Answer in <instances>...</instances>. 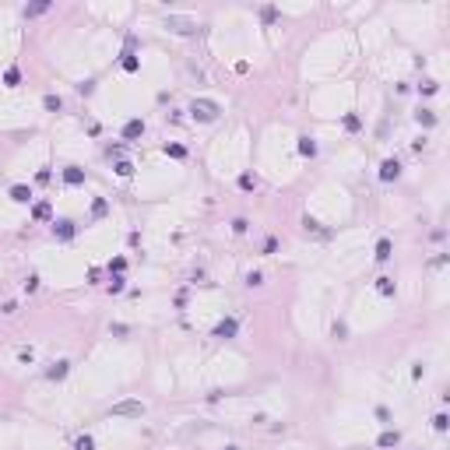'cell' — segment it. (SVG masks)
<instances>
[{
    "mask_svg": "<svg viewBox=\"0 0 450 450\" xmlns=\"http://www.w3.org/2000/svg\"><path fill=\"white\" fill-rule=\"evenodd\" d=\"M302 225H306V232H317V236H327V232L320 229V222H317V218H309V215L302 218Z\"/></svg>",
    "mask_w": 450,
    "mask_h": 450,
    "instance_id": "1f68e13d",
    "label": "cell"
},
{
    "mask_svg": "<svg viewBox=\"0 0 450 450\" xmlns=\"http://www.w3.org/2000/svg\"><path fill=\"white\" fill-rule=\"evenodd\" d=\"M275 250H278V239H275V236H267V239L260 243V253H264V257H271Z\"/></svg>",
    "mask_w": 450,
    "mask_h": 450,
    "instance_id": "f546056e",
    "label": "cell"
},
{
    "mask_svg": "<svg viewBox=\"0 0 450 450\" xmlns=\"http://www.w3.org/2000/svg\"><path fill=\"white\" fill-rule=\"evenodd\" d=\"M123 289H127V278H123V275H109V292H113V296H120Z\"/></svg>",
    "mask_w": 450,
    "mask_h": 450,
    "instance_id": "d4e9b609",
    "label": "cell"
},
{
    "mask_svg": "<svg viewBox=\"0 0 450 450\" xmlns=\"http://www.w3.org/2000/svg\"><path fill=\"white\" fill-rule=\"evenodd\" d=\"M50 11V0H39V4H28L25 7V18H39V14H46Z\"/></svg>",
    "mask_w": 450,
    "mask_h": 450,
    "instance_id": "ac0fdd59",
    "label": "cell"
},
{
    "mask_svg": "<svg viewBox=\"0 0 450 450\" xmlns=\"http://www.w3.org/2000/svg\"><path fill=\"white\" fill-rule=\"evenodd\" d=\"M341 127H345V130H348V134H355V130H359V127H363V120H359V116H355V113H345V120H341Z\"/></svg>",
    "mask_w": 450,
    "mask_h": 450,
    "instance_id": "603a6c76",
    "label": "cell"
},
{
    "mask_svg": "<svg viewBox=\"0 0 450 450\" xmlns=\"http://www.w3.org/2000/svg\"><path fill=\"white\" fill-rule=\"evenodd\" d=\"M447 426H450V419L443 412H436V415H433V429H436V433H447Z\"/></svg>",
    "mask_w": 450,
    "mask_h": 450,
    "instance_id": "83f0119b",
    "label": "cell"
},
{
    "mask_svg": "<svg viewBox=\"0 0 450 450\" xmlns=\"http://www.w3.org/2000/svg\"><path fill=\"white\" fill-rule=\"evenodd\" d=\"M260 18L271 25V21H278V7H260Z\"/></svg>",
    "mask_w": 450,
    "mask_h": 450,
    "instance_id": "d6a6232c",
    "label": "cell"
},
{
    "mask_svg": "<svg viewBox=\"0 0 450 450\" xmlns=\"http://www.w3.org/2000/svg\"><path fill=\"white\" fill-rule=\"evenodd\" d=\"M376 292L383 296V299H394V292H397V285H394V278H376Z\"/></svg>",
    "mask_w": 450,
    "mask_h": 450,
    "instance_id": "9a60e30c",
    "label": "cell"
},
{
    "mask_svg": "<svg viewBox=\"0 0 450 450\" xmlns=\"http://www.w3.org/2000/svg\"><path fill=\"white\" fill-rule=\"evenodd\" d=\"M42 109H46V113H60V109H64V99L50 92V95H42Z\"/></svg>",
    "mask_w": 450,
    "mask_h": 450,
    "instance_id": "2e32d148",
    "label": "cell"
},
{
    "mask_svg": "<svg viewBox=\"0 0 450 450\" xmlns=\"http://www.w3.org/2000/svg\"><path fill=\"white\" fill-rule=\"evenodd\" d=\"M120 67H123L127 74H138V71H141V57H138V53H130V50H123V57H120Z\"/></svg>",
    "mask_w": 450,
    "mask_h": 450,
    "instance_id": "8fae6325",
    "label": "cell"
},
{
    "mask_svg": "<svg viewBox=\"0 0 450 450\" xmlns=\"http://www.w3.org/2000/svg\"><path fill=\"white\" fill-rule=\"evenodd\" d=\"M18 359H21V363H32L35 352H32V348H18Z\"/></svg>",
    "mask_w": 450,
    "mask_h": 450,
    "instance_id": "ab89813d",
    "label": "cell"
},
{
    "mask_svg": "<svg viewBox=\"0 0 450 450\" xmlns=\"http://www.w3.org/2000/svg\"><path fill=\"white\" fill-rule=\"evenodd\" d=\"M239 334V320L236 317H222L218 324H215V331H211V338H218V341H229V338H236Z\"/></svg>",
    "mask_w": 450,
    "mask_h": 450,
    "instance_id": "277c9868",
    "label": "cell"
},
{
    "mask_svg": "<svg viewBox=\"0 0 450 450\" xmlns=\"http://www.w3.org/2000/svg\"><path fill=\"white\" fill-rule=\"evenodd\" d=\"M253 187H257V179H253V172H243V176H239V190H246V194H250Z\"/></svg>",
    "mask_w": 450,
    "mask_h": 450,
    "instance_id": "f1b7e54d",
    "label": "cell"
},
{
    "mask_svg": "<svg viewBox=\"0 0 450 450\" xmlns=\"http://www.w3.org/2000/svg\"><path fill=\"white\" fill-rule=\"evenodd\" d=\"M165 28H169L172 35H197V32H201V25H197L194 18H183V14H169V18H165Z\"/></svg>",
    "mask_w": 450,
    "mask_h": 450,
    "instance_id": "7a4b0ae2",
    "label": "cell"
},
{
    "mask_svg": "<svg viewBox=\"0 0 450 450\" xmlns=\"http://www.w3.org/2000/svg\"><path fill=\"white\" fill-rule=\"evenodd\" d=\"M225 450H239V447H225Z\"/></svg>",
    "mask_w": 450,
    "mask_h": 450,
    "instance_id": "7bdbcfd3",
    "label": "cell"
},
{
    "mask_svg": "<svg viewBox=\"0 0 450 450\" xmlns=\"http://www.w3.org/2000/svg\"><path fill=\"white\" fill-rule=\"evenodd\" d=\"M187 113H190L197 123H215V120H218V113H222V106H218L215 99H194Z\"/></svg>",
    "mask_w": 450,
    "mask_h": 450,
    "instance_id": "6da1fadb",
    "label": "cell"
},
{
    "mask_svg": "<svg viewBox=\"0 0 450 450\" xmlns=\"http://www.w3.org/2000/svg\"><path fill=\"white\" fill-rule=\"evenodd\" d=\"M106 155H109V158H123V145H109Z\"/></svg>",
    "mask_w": 450,
    "mask_h": 450,
    "instance_id": "d590c367",
    "label": "cell"
},
{
    "mask_svg": "<svg viewBox=\"0 0 450 450\" xmlns=\"http://www.w3.org/2000/svg\"><path fill=\"white\" fill-rule=\"evenodd\" d=\"M419 92H422V95H436V92H440V81H433V77H426V81L419 84Z\"/></svg>",
    "mask_w": 450,
    "mask_h": 450,
    "instance_id": "484cf974",
    "label": "cell"
},
{
    "mask_svg": "<svg viewBox=\"0 0 450 450\" xmlns=\"http://www.w3.org/2000/svg\"><path fill=\"white\" fill-rule=\"evenodd\" d=\"M113 169H116V176H123V179H127V176H134V162H130V158H116V165H113Z\"/></svg>",
    "mask_w": 450,
    "mask_h": 450,
    "instance_id": "d6986e66",
    "label": "cell"
},
{
    "mask_svg": "<svg viewBox=\"0 0 450 450\" xmlns=\"http://www.w3.org/2000/svg\"><path fill=\"white\" fill-rule=\"evenodd\" d=\"M77 92H81V95H92V92H95V81H81Z\"/></svg>",
    "mask_w": 450,
    "mask_h": 450,
    "instance_id": "74e56055",
    "label": "cell"
},
{
    "mask_svg": "<svg viewBox=\"0 0 450 450\" xmlns=\"http://www.w3.org/2000/svg\"><path fill=\"white\" fill-rule=\"evenodd\" d=\"M11 201H14V204H32V187L14 183V187H11Z\"/></svg>",
    "mask_w": 450,
    "mask_h": 450,
    "instance_id": "7c38bea8",
    "label": "cell"
},
{
    "mask_svg": "<svg viewBox=\"0 0 450 450\" xmlns=\"http://www.w3.org/2000/svg\"><path fill=\"white\" fill-rule=\"evenodd\" d=\"M260 282H264V275H260V271H250V275H246V285H250V289H257Z\"/></svg>",
    "mask_w": 450,
    "mask_h": 450,
    "instance_id": "e575fe53",
    "label": "cell"
},
{
    "mask_svg": "<svg viewBox=\"0 0 450 450\" xmlns=\"http://www.w3.org/2000/svg\"><path fill=\"white\" fill-rule=\"evenodd\" d=\"M84 179H88V172L81 165H64V183L67 187H84Z\"/></svg>",
    "mask_w": 450,
    "mask_h": 450,
    "instance_id": "ba28073f",
    "label": "cell"
},
{
    "mask_svg": "<svg viewBox=\"0 0 450 450\" xmlns=\"http://www.w3.org/2000/svg\"><path fill=\"white\" fill-rule=\"evenodd\" d=\"M53 218V204L50 201H35L32 204V222H50Z\"/></svg>",
    "mask_w": 450,
    "mask_h": 450,
    "instance_id": "30bf717a",
    "label": "cell"
},
{
    "mask_svg": "<svg viewBox=\"0 0 450 450\" xmlns=\"http://www.w3.org/2000/svg\"><path fill=\"white\" fill-rule=\"evenodd\" d=\"M415 120H419L422 127H436V113H433V109H419V113H415Z\"/></svg>",
    "mask_w": 450,
    "mask_h": 450,
    "instance_id": "7402d4cb",
    "label": "cell"
},
{
    "mask_svg": "<svg viewBox=\"0 0 450 450\" xmlns=\"http://www.w3.org/2000/svg\"><path fill=\"white\" fill-rule=\"evenodd\" d=\"M109 331H113V334H120V338H123V334H130V327H127V324H113Z\"/></svg>",
    "mask_w": 450,
    "mask_h": 450,
    "instance_id": "60d3db41",
    "label": "cell"
},
{
    "mask_svg": "<svg viewBox=\"0 0 450 450\" xmlns=\"http://www.w3.org/2000/svg\"><path fill=\"white\" fill-rule=\"evenodd\" d=\"M120 138H123V141H138V138H145V120H141V116L127 120L123 130H120Z\"/></svg>",
    "mask_w": 450,
    "mask_h": 450,
    "instance_id": "8992f818",
    "label": "cell"
},
{
    "mask_svg": "<svg viewBox=\"0 0 450 450\" xmlns=\"http://www.w3.org/2000/svg\"><path fill=\"white\" fill-rule=\"evenodd\" d=\"M109 415H116V419H141L145 415V404L141 401H116L109 408Z\"/></svg>",
    "mask_w": 450,
    "mask_h": 450,
    "instance_id": "3957f363",
    "label": "cell"
},
{
    "mask_svg": "<svg viewBox=\"0 0 450 450\" xmlns=\"http://www.w3.org/2000/svg\"><path fill=\"white\" fill-rule=\"evenodd\" d=\"M4 84H7V88H18V84H21V71H18V67H7V71H4Z\"/></svg>",
    "mask_w": 450,
    "mask_h": 450,
    "instance_id": "44dd1931",
    "label": "cell"
},
{
    "mask_svg": "<svg viewBox=\"0 0 450 450\" xmlns=\"http://www.w3.org/2000/svg\"><path fill=\"white\" fill-rule=\"evenodd\" d=\"M25 292H28V296L39 292V275H28V278H25Z\"/></svg>",
    "mask_w": 450,
    "mask_h": 450,
    "instance_id": "836d02e7",
    "label": "cell"
},
{
    "mask_svg": "<svg viewBox=\"0 0 450 450\" xmlns=\"http://www.w3.org/2000/svg\"><path fill=\"white\" fill-rule=\"evenodd\" d=\"M376 419H380V422H390V412H387V408L380 404V408H376Z\"/></svg>",
    "mask_w": 450,
    "mask_h": 450,
    "instance_id": "b9f144b4",
    "label": "cell"
},
{
    "mask_svg": "<svg viewBox=\"0 0 450 450\" xmlns=\"http://www.w3.org/2000/svg\"><path fill=\"white\" fill-rule=\"evenodd\" d=\"M50 179H53L50 169H39V172H35V183H50Z\"/></svg>",
    "mask_w": 450,
    "mask_h": 450,
    "instance_id": "f35d334b",
    "label": "cell"
},
{
    "mask_svg": "<svg viewBox=\"0 0 450 450\" xmlns=\"http://www.w3.org/2000/svg\"><path fill=\"white\" fill-rule=\"evenodd\" d=\"M162 151H165L169 158H187V148H183V145H176V141H165Z\"/></svg>",
    "mask_w": 450,
    "mask_h": 450,
    "instance_id": "ffe728a7",
    "label": "cell"
},
{
    "mask_svg": "<svg viewBox=\"0 0 450 450\" xmlns=\"http://www.w3.org/2000/svg\"><path fill=\"white\" fill-rule=\"evenodd\" d=\"M74 450H95V440L84 433V436H77V440H74Z\"/></svg>",
    "mask_w": 450,
    "mask_h": 450,
    "instance_id": "4dcf8cb0",
    "label": "cell"
},
{
    "mask_svg": "<svg viewBox=\"0 0 450 450\" xmlns=\"http://www.w3.org/2000/svg\"><path fill=\"white\" fill-rule=\"evenodd\" d=\"M373 257H376V260H380V264H387V260H390V257H394V243H390V239H387V236H383V239H380V243H376Z\"/></svg>",
    "mask_w": 450,
    "mask_h": 450,
    "instance_id": "4fadbf2b",
    "label": "cell"
},
{
    "mask_svg": "<svg viewBox=\"0 0 450 450\" xmlns=\"http://www.w3.org/2000/svg\"><path fill=\"white\" fill-rule=\"evenodd\" d=\"M106 211H109V201H106V197H95V201H92V218H102Z\"/></svg>",
    "mask_w": 450,
    "mask_h": 450,
    "instance_id": "cb8c5ba5",
    "label": "cell"
},
{
    "mask_svg": "<svg viewBox=\"0 0 450 450\" xmlns=\"http://www.w3.org/2000/svg\"><path fill=\"white\" fill-rule=\"evenodd\" d=\"M246 229H250L246 218H232V232H246Z\"/></svg>",
    "mask_w": 450,
    "mask_h": 450,
    "instance_id": "8d00e7d4",
    "label": "cell"
},
{
    "mask_svg": "<svg viewBox=\"0 0 450 450\" xmlns=\"http://www.w3.org/2000/svg\"><path fill=\"white\" fill-rule=\"evenodd\" d=\"M53 236L60 239V243H71L77 236V222H71V218H57L53 222Z\"/></svg>",
    "mask_w": 450,
    "mask_h": 450,
    "instance_id": "5b68a950",
    "label": "cell"
},
{
    "mask_svg": "<svg viewBox=\"0 0 450 450\" xmlns=\"http://www.w3.org/2000/svg\"><path fill=\"white\" fill-rule=\"evenodd\" d=\"M67 373H71V363H67V359H60V363H50V370H46V380L60 383V380H67Z\"/></svg>",
    "mask_w": 450,
    "mask_h": 450,
    "instance_id": "9c48e42d",
    "label": "cell"
},
{
    "mask_svg": "<svg viewBox=\"0 0 450 450\" xmlns=\"http://www.w3.org/2000/svg\"><path fill=\"white\" fill-rule=\"evenodd\" d=\"M296 148H299L302 158H313V155H317V141H313V138H299V145H296Z\"/></svg>",
    "mask_w": 450,
    "mask_h": 450,
    "instance_id": "e0dca14e",
    "label": "cell"
},
{
    "mask_svg": "<svg viewBox=\"0 0 450 450\" xmlns=\"http://www.w3.org/2000/svg\"><path fill=\"white\" fill-rule=\"evenodd\" d=\"M127 271V257H113L109 260V275H123Z\"/></svg>",
    "mask_w": 450,
    "mask_h": 450,
    "instance_id": "4316f807",
    "label": "cell"
},
{
    "mask_svg": "<svg viewBox=\"0 0 450 450\" xmlns=\"http://www.w3.org/2000/svg\"><path fill=\"white\" fill-rule=\"evenodd\" d=\"M397 176H401V162H397V158H383V162H380V179H383V183H394Z\"/></svg>",
    "mask_w": 450,
    "mask_h": 450,
    "instance_id": "52a82bcc",
    "label": "cell"
},
{
    "mask_svg": "<svg viewBox=\"0 0 450 450\" xmlns=\"http://www.w3.org/2000/svg\"><path fill=\"white\" fill-rule=\"evenodd\" d=\"M397 443H401V433H397V429H387V433H380V440H376L380 450H390V447H397Z\"/></svg>",
    "mask_w": 450,
    "mask_h": 450,
    "instance_id": "5bb4252c",
    "label": "cell"
}]
</instances>
